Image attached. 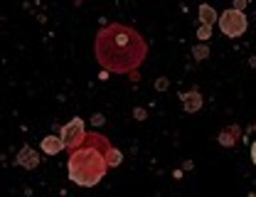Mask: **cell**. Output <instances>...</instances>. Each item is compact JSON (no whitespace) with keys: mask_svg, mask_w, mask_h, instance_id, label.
<instances>
[{"mask_svg":"<svg viewBox=\"0 0 256 197\" xmlns=\"http://www.w3.org/2000/svg\"><path fill=\"white\" fill-rule=\"evenodd\" d=\"M104 172H106V160L101 158V153L96 148H79L72 153V158H69L72 182H76L82 188H92L104 178Z\"/></svg>","mask_w":256,"mask_h":197,"instance_id":"6da1fadb","label":"cell"},{"mask_svg":"<svg viewBox=\"0 0 256 197\" xmlns=\"http://www.w3.org/2000/svg\"><path fill=\"white\" fill-rule=\"evenodd\" d=\"M220 28H222V32L226 37H242L244 30H246V18L236 8L234 10H226L222 18H220Z\"/></svg>","mask_w":256,"mask_h":197,"instance_id":"7a4b0ae2","label":"cell"},{"mask_svg":"<svg viewBox=\"0 0 256 197\" xmlns=\"http://www.w3.org/2000/svg\"><path fill=\"white\" fill-rule=\"evenodd\" d=\"M62 140L66 148H76L84 140V124H82V118H74L72 124L62 126Z\"/></svg>","mask_w":256,"mask_h":197,"instance_id":"3957f363","label":"cell"},{"mask_svg":"<svg viewBox=\"0 0 256 197\" xmlns=\"http://www.w3.org/2000/svg\"><path fill=\"white\" fill-rule=\"evenodd\" d=\"M62 148H66V146H64V140H62V138L47 136V138L42 140V150H44V153H60Z\"/></svg>","mask_w":256,"mask_h":197,"instance_id":"277c9868","label":"cell"},{"mask_svg":"<svg viewBox=\"0 0 256 197\" xmlns=\"http://www.w3.org/2000/svg\"><path fill=\"white\" fill-rule=\"evenodd\" d=\"M200 15H202V22H204V25H212V22H214V18H217V15H214V10H212V8H207V5H202V8H200Z\"/></svg>","mask_w":256,"mask_h":197,"instance_id":"5b68a950","label":"cell"},{"mask_svg":"<svg viewBox=\"0 0 256 197\" xmlns=\"http://www.w3.org/2000/svg\"><path fill=\"white\" fill-rule=\"evenodd\" d=\"M108 163H111V165H118V163H121V153H118V150H114V153L108 156Z\"/></svg>","mask_w":256,"mask_h":197,"instance_id":"8992f818","label":"cell"},{"mask_svg":"<svg viewBox=\"0 0 256 197\" xmlns=\"http://www.w3.org/2000/svg\"><path fill=\"white\" fill-rule=\"evenodd\" d=\"M252 160H254V165H256V140L252 143Z\"/></svg>","mask_w":256,"mask_h":197,"instance_id":"52a82bcc","label":"cell"},{"mask_svg":"<svg viewBox=\"0 0 256 197\" xmlns=\"http://www.w3.org/2000/svg\"><path fill=\"white\" fill-rule=\"evenodd\" d=\"M207 34H210V30H207V28H202V30H200V37H202V40H207Z\"/></svg>","mask_w":256,"mask_h":197,"instance_id":"ba28073f","label":"cell"}]
</instances>
